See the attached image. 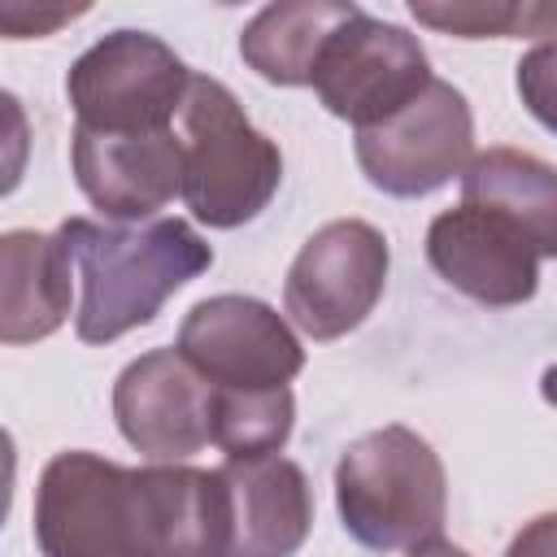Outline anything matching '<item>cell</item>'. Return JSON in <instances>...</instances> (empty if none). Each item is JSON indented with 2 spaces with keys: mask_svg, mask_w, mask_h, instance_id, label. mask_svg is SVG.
<instances>
[{
  "mask_svg": "<svg viewBox=\"0 0 557 557\" xmlns=\"http://www.w3.org/2000/svg\"><path fill=\"white\" fill-rule=\"evenodd\" d=\"M426 261L431 270L457 287L461 296L509 309L535 296L540 287V257L535 248L492 209L461 200L444 209L426 226Z\"/></svg>",
  "mask_w": 557,
  "mask_h": 557,
  "instance_id": "11",
  "label": "cell"
},
{
  "mask_svg": "<svg viewBox=\"0 0 557 557\" xmlns=\"http://www.w3.org/2000/svg\"><path fill=\"white\" fill-rule=\"evenodd\" d=\"M461 200L505 218L535 257H557V165L518 148L474 152L461 174Z\"/></svg>",
  "mask_w": 557,
  "mask_h": 557,
  "instance_id": "16",
  "label": "cell"
},
{
  "mask_svg": "<svg viewBox=\"0 0 557 557\" xmlns=\"http://www.w3.org/2000/svg\"><path fill=\"white\" fill-rule=\"evenodd\" d=\"M183 200L196 222L235 231L252 222L283 183L278 144L257 131L235 91L209 74H191L183 113Z\"/></svg>",
  "mask_w": 557,
  "mask_h": 557,
  "instance_id": "4",
  "label": "cell"
},
{
  "mask_svg": "<svg viewBox=\"0 0 557 557\" xmlns=\"http://www.w3.org/2000/svg\"><path fill=\"white\" fill-rule=\"evenodd\" d=\"M226 505L222 557H296L313 527V492L287 457H226L218 466Z\"/></svg>",
  "mask_w": 557,
  "mask_h": 557,
  "instance_id": "13",
  "label": "cell"
},
{
  "mask_svg": "<svg viewBox=\"0 0 557 557\" xmlns=\"http://www.w3.org/2000/svg\"><path fill=\"white\" fill-rule=\"evenodd\" d=\"M83 9H26V4H4L0 9V26L9 39H26V35H48L52 26L78 17Z\"/></svg>",
  "mask_w": 557,
  "mask_h": 557,
  "instance_id": "20",
  "label": "cell"
},
{
  "mask_svg": "<svg viewBox=\"0 0 557 557\" xmlns=\"http://www.w3.org/2000/svg\"><path fill=\"white\" fill-rule=\"evenodd\" d=\"M70 165L78 191L109 222H152L157 209L183 196V139L174 131L100 135L74 126Z\"/></svg>",
  "mask_w": 557,
  "mask_h": 557,
  "instance_id": "12",
  "label": "cell"
},
{
  "mask_svg": "<svg viewBox=\"0 0 557 557\" xmlns=\"http://www.w3.org/2000/svg\"><path fill=\"white\" fill-rule=\"evenodd\" d=\"M74 261L61 235L4 231L0 235V339L35 344L70 318Z\"/></svg>",
  "mask_w": 557,
  "mask_h": 557,
  "instance_id": "14",
  "label": "cell"
},
{
  "mask_svg": "<svg viewBox=\"0 0 557 557\" xmlns=\"http://www.w3.org/2000/svg\"><path fill=\"white\" fill-rule=\"evenodd\" d=\"M409 557H470V553H466V548H457V544H448V540H431V544L409 548Z\"/></svg>",
  "mask_w": 557,
  "mask_h": 557,
  "instance_id": "22",
  "label": "cell"
},
{
  "mask_svg": "<svg viewBox=\"0 0 557 557\" xmlns=\"http://www.w3.org/2000/svg\"><path fill=\"white\" fill-rule=\"evenodd\" d=\"M505 557H557V513H540L522 522V531L509 540Z\"/></svg>",
  "mask_w": 557,
  "mask_h": 557,
  "instance_id": "21",
  "label": "cell"
},
{
  "mask_svg": "<svg viewBox=\"0 0 557 557\" xmlns=\"http://www.w3.org/2000/svg\"><path fill=\"white\" fill-rule=\"evenodd\" d=\"M409 13L457 39H535L557 35V4H518V0H413Z\"/></svg>",
  "mask_w": 557,
  "mask_h": 557,
  "instance_id": "18",
  "label": "cell"
},
{
  "mask_svg": "<svg viewBox=\"0 0 557 557\" xmlns=\"http://www.w3.org/2000/svg\"><path fill=\"white\" fill-rule=\"evenodd\" d=\"M387 239L361 218L318 226L283 278V313L318 344L357 331L387 287Z\"/></svg>",
  "mask_w": 557,
  "mask_h": 557,
  "instance_id": "6",
  "label": "cell"
},
{
  "mask_svg": "<svg viewBox=\"0 0 557 557\" xmlns=\"http://www.w3.org/2000/svg\"><path fill=\"white\" fill-rule=\"evenodd\" d=\"M296 426L292 387H213V444L226 457H274Z\"/></svg>",
  "mask_w": 557,
  "mask_h": 557,
  "instance_id": "17",
  "label": "cell"
},
{
  "mask_svg": "<svg viewBox=\"0 0 557 557\" xmlns=\"http://www.w3.org/2000/svg\"><path fill=\"white\" fill-rule=\"evenodd\" d=\"M35 544L44 557H222V479L178 461L57 453L35 487Z\"/></svg>",
  "mask_w": 557,
  "mask_h": 557,
  "instance_id": "1",
  "label": "cell"
},
{
  "mask_svg": "<svg viewBox=\"0 0 557 557\" xmlns=\"http://www.w3.org/2000/svg\"><path fill=\"white\" fill-rule=\"evenodd\" d=\"M174 348L213 383L239 392L287 387L305 370V348L296 331L257 296H209L196 300L178 326Z\"/></svg>",
  "mask_w": 557,
  "mask_h": 557,
  "instance_id": "9",
  "label": "cell"
},
{
  "mask_svg": "<svg viewBox=\"0 0 557 557\" xmlns=\"http://www.w3.org/2000/svg\"><path fill=\"white\" fill-rule=\"evenodd\" d=\"M431 78L435 74L418 35L361 9L326 44L313 74V91L326 104V113L366 131L400 113L409 100H418Z\"/></svg>",
  "mask_w": 557,
  "mask_h": 557,
  "instance_id": "8",
  "label": "cell"
},
{
  "mask_svg": "<svg viewBox=\"0 0 557 557\" xmlns=\"http://www.w3.org/2000/svg\"><path fill=\"white\" fill-rule=\"evenodd\" d=\"M191 70L148 30H113L96 39L65 74L74 126L100 135L174 131Z\"/></svg>",
  "mask_w": 557,
  "mask_h": 557,
  "instance_id": "5",
  "label": "cell"
},
{
  "mask_svg": "<svg viewBox=\"0 0 557 557\" xmlns=\"http://www.w3.org/2000/svg\"><path fill=\"white\" fill-rule=\"evenodd\" d=\"M361 9L348 0H278L265 4L239 35V57L274 87H313L318 61L335 30Z\"/></svg>",
  "mask_w": 557,
  "mask_h": 557,
  "instance_id": "15",
  "label": "cell"
},
{
  "mask_svg": "<svg viewBox=\"0 0 557 557\" xmlns=\"http://www.w3.org/2000/svg\"><path fill=\"white\" fill-rule=\"evenodd\" d=\"M113 418L135 453L183 461L213 444V383L178 348H152L117 374Z\"/></svg>",
  "mask_w": 557,
  "mask_h": 557,
  "instance_id": "10",
  "label": "cell"
},
{
  "mask_svg": "<svg viewBox=\"0 0 557 557\" xmlns=\"http://www.w3.org/2000/svg\"><path fill=\"white\" fill-rule=\"evenodd\" d=\"M540 392H544V400H548V405H557V366H548V370H544Z\"/></svg>",
  "mask_w": 557,
  "mask_h": 557,
  "instance_id": "23",
  "label": "cell"
},
{
  "mask_svg": "<svg viewBox=\"0 0 557 557\" xmlns=\"http://www.w3.org/2000/svg\"><path fill=\"white\" fill-rule=\"evenodd\" d=\"M57 235L70 248L83 287L74 335L83 344H113L148 326L161 305L213 265V248L183 218L152 222H91L65 218Z\"/></svg>",
  "mask_w": 557,
  "mask_h": 557,
  "instance_id": "2",
  "label": "cell"
},
{
  "mask_svg": "<svg viewBox=\"0 0 557 557\" xmlns=\"http://www.w3.org/2000/svg\"><path fill=\"white\" fill-rule=\"evenodd\" d=\"M357 165L383 196L418 200L440 191L444 183L461 178L474 161V117L466 96L431 78L418 100H409L400 113H392L379 126L357 131Z\"/></svg>",
  "mask_w": 557,
  "mask_h": 557,
  "instance_id": "7",
  "label": "cell"
},
{
  "mask_svg": "<svg viewBox=\"0 0 557 557\" xmlns=\"http://www.w3.org/2000/svg\"><path fill=\"white\" fill-rule=\"evenodd\" d=\"M513 83H518V96H522L527 113L544 131L557 135V39H544L531 52H522Z\"/></svg>",
  "mask_w": 557,
  "mask_h": 557,
  "instance_id": "19",
  "label": "cell"
},
{
  "mask_svg": "<svg viewBox=\"0 0 557 557\" xmlns=\"http://www.w3.org/2000/svg\"><path fill=\"white\" fill-rule=\"evenodd\" d=\"M335 509L344 531L374 553L440 540L448 518V479L440 453L409 426L392 422L339 453Z\"/></svg>",
  "mask_w": 557,
  "mask_h": 557,
  "instance_id": "3",
  "label": "cell"
}]
</instances>
